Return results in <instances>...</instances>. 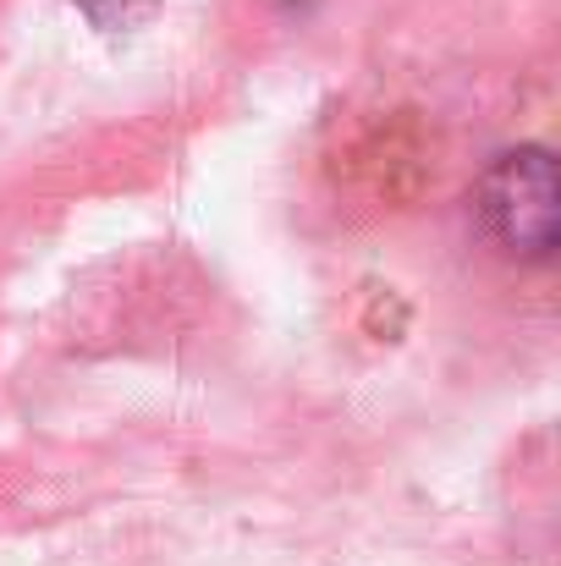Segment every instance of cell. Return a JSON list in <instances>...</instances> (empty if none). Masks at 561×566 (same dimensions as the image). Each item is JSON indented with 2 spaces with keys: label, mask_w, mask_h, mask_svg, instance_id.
Returning <instances> with one entry per match:
<instances>
[{
  "label": "cell",
  "mask_w": 561,
  "mask_h": 566,
  "mask_svg": "<svg viewBox=\"0 0 561 566\" xmlns=\"http://www.w3.org/2000/svg\"><path fill=\"white\" fill-rule=\"evenodd\" d=\"M474 214L501 253L529 259V264H551L561 242L557 155L546 144H523V149L496 155L474 188Z\"/></svg>",
  "instance_id": "obj_1"
}]
</instances>
